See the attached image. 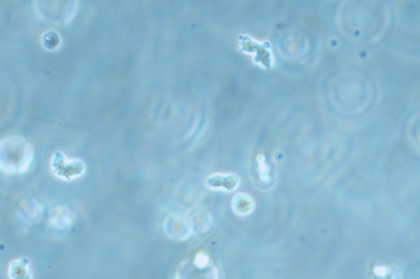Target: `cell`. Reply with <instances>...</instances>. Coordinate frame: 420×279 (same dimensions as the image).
<instances>
[{
    "label": "cell",
    "mask_w": 420,
    "mask_h": 279,
    "mask_svg": "<svg viewBox=\"0 0 420 279\" xmlns=\"http://www.w3.org/2000/svg\"><path fill=\"white\" fill-rule=\"evenodd\" d=\"M75 220V214L66 206L56 207L50 216V224L54 229L60 231L68 230L73 226Z\"/></svg>",
    "instance_id": "cell-8"
},
{
    "label": "cell",
    "mask_w": 420,
    "mask_h": 279,
    "mask_svg": "<svg viewBox=\"0 0 420 279\" xmlns=\"http://www.w3.org/2000/svg\"><path fill=\"white\" fill-rule=\"evenodd\" d=\"M174 279H219V272L214 265L204 269L198 268L192 258L181 262Z\"/></svg>",
    "instance_id": "cell-5"
},
{
    "label": "cell",
    "mask_w": 420,
    "mask_h": 279,
    "mask_svg": "<svg viewBox=\"0 0 420 279\" xmlns=\"http://www.w3.org/2000/svg\"><path fill=\"white\" fill-rule=\"evenodd\" d=\"M205 185L216 192H234L240 185V178L234 174H214L207 176Z\"/></svg>",
    "instance_id": "cell-6"
},
{
    "label": "cell",
    "mask_w": 420,
    "mask_h": 279,
    "mask_svg": "<svg viewBox=\"0 0 420 279\" xmlns=\"http://www.w3.org/2000/svg\"><path fill=\"white\" fill-rule=\"evenodd\" d=\"M52 172L57 178L64 180H73L86 174V164L79 158H66L62 152H56L51 158Z\"/></svg>",
    "instance_id": "cell-2"
},
{
    "label": "cell",
    "mask_w": 420,
    "mask_h": 279,
    "mask_svg": "<svg viewBox=\"0 0 420 279\" xmlns=\"http://www.w3.org/2000/svg\"><path fill=\"white\" fill-rule=\"evenodd\" d=\"M367 276L369 279H405V271L397 262L377 258L368 265Z\"/></svg>",
    "instance_id": "cell-4"
},
{
    "label": "cell",
    "mask_w": 420,
    "mask_h": 279,
    "mask_svg": "<svg viewBox=\"0 0 420 279\" xmlns=\"http://www.w3.org/2000/svg\"><path fill=\"white\" fill-rule=\"evenodd\" d=\"M33 158V148L26 138L7 136L1 141L0 167L6 174H25L31 167Z\"/></svg>",
    "instance_id": "cell-1"
},
{
    "label": "cell",
    "mask_w": 420,
    "mask_h": 279,
    "mask_svg": "<svg viewBox=\"0 0 420 279\" xmlns=\"http://www.w3.org/2000/svg\"><path fill=\"white\" fill-rule=\"evenodd\" d=\"M43 207L35 200H25L20 203L17 209V216L26 224H34L41 218Z\"/></svg>",
    "instance_id": "cell-7"
},
{
    "label": "cell",
    "mask_w": 420,
    "mask_h": 279,
    "mask_svg": "<svg viewBox=\"0 0 420 279\" xmlns=\"http://www.w3.org/2000/svg\"><path fill=\"white\" fill-rule=\"evenodd\" d=\"M255 208V202L249 194H236L231 200V209L239 216H250Z\"/></svg>",
    "instance_id": "cell-10"
},
{
    "label": "cell",
    "mask_w": 420,
    "mask_h": 279,
    "mask_svg": "<svg viewBox=\"0 0 420 279\" xmlns=\"http://www.w3.org/2000/svg\"><path fill=\"white\" fill-rule=\"evenodd\" d=\"M8 277L10 279H33L31 264L25 258H16L8 267Z\"/></svg>",
    "instance_id": "cell-9"
},
{
    "label": "cell",
    "mask_w": 420,
    "mask_h": 279,
    "mask_svg": "<svg viewBox=\"0 0 420 279\" xmlns=\"http://www.w3.org/2000/svg\"><path fill=\"white\" fill-rule=\"evenodd\" d=\"M163 230L168 238L177 242L188 240L194 232L188 216L178 214H170L166 218Z\"/></svg>",
    "instance_id": "cell-3"
},
{
    "label": "cell",
    "mask_w": 420,
    "mask_h": 279,
    "mask_svg": "<svg viewBox=\"0 0 420 279\" xmlns=\"http://www.w3.org/2000/svg\"><path fill=\"white\" fill-rule=\"evenodd\" d=\"M43 37L44 46L48 48V49L50 48L49 45H51V49H55V48H57L58 44H59L60 39L58 38L59 36H58L57 34H56L55 36H53L52 39H49L46 35H44Z\"/></svg>",
    "instance_id": "cell-11"
}]
</instances>
